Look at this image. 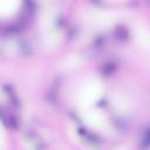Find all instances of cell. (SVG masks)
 I'll use <instances>...</instances> for the list:
<instances>
[{"instance_id": "3957f363", "label": "cell", "mask_w": 150, "mask_h": 150, "mask_svg": "<svg viewBox=\"0 0 150 150\" xmlns=\"http://www.w3.org/2000/svg\"><path fill=\"white\" fill-rule=\"evenodd\" d=\"M21 2L15 0H0V19L13 16L20 8Z\"/></svg>"}, {"instance_id": "7a4b0ae2", "label": "cell", "mask_w": 150, "mask_h": 150, "mask_svg": "<svg viewBox=\"0 0 150 150\" xmlns=\"http://www.w3.org/2000/svg\"><path fill=\"white\" fill-rule=\"evenodd\" d=\"M81 112L83 115L84 123L87 125H89L91 129H95L97 131H102L107 128L108 121L101 110H98L94 107H90L87 109H82Z\"/></svg>"}, {"instance_id": "6da1fadb", "label": "cell", "mask_w": 150, "mask_h": 150, "mask_svg": "<svg viewBox=\"0 0 150 150\" xmlns=\"http://www.w3.org/2000/svg\"><path fill=\"white\" fill-rule=\"evenodd\" d=\"M103 93V86L98 77L90 76L80 86L76 94V102L80 110L93 107L94 103L98 101Z\"/></svg>"}]
</instances>
